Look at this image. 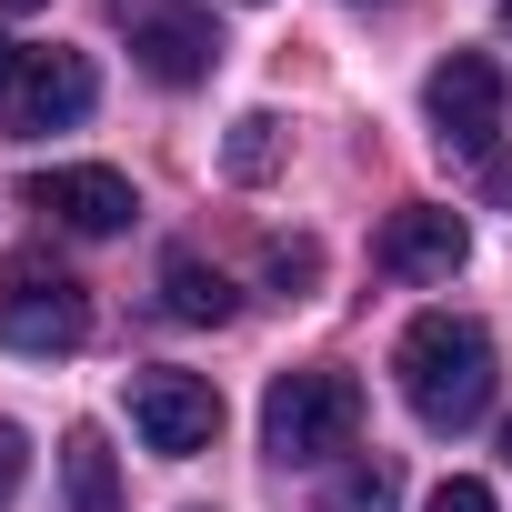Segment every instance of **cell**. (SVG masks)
Segmentation results:
<instances>
[{
    "label": "cell",
    "mask_w": 512,
    "mask_h": 512,
    "mask_svg": "<svg viewBox=\"0 0 512 512\" xmlns=\"http://www.w3.org/2000/svg\"><path fill=\"white\" fill-rule=\"evenodd\" d=\"M462 251H472V221L442 211V201H412V211L382 221V272H402V282H452Z\"/></svg>",
    "instance_id": "8"
},
{
    "label": "cell",
    "mask_w": 512,
    "mask_h": 512,
    "mask_svg": "<svg viewBox=\"0 0 512 512\" xmlns=\"http://www.w3.org/2000/svg\"><path fill=\"white\" fill-rule=\"evenodd\" d=\"M131 432H141L161 462H191V452L221 442V392H211L201 372L151 362V372H131Z\"/></svg>",
    "instance_id": "6"
},
{
    "label": "cell",
    "mask_w": 512,
    "mask_h": 512,
    "mask_svg": "<svg viewBox=\"0 0 512 512\" xmlns=\"http://www.w3.org/2000/svg\"><path fill=\"white\" fill-rule=\"evenodd\" d=\"M11 61H21V51H11V41H0V81H11Z\"/></svg>",
    "instance_id": "18"
},
{
    "label": "cell",
    "mask_w": 512,
    "mask_h": 512,
    "mask_svg": "<svg viewBox=\"0 0 512 512\" xmlns=\"http://www.w3.org/2000/svg\"><path fill=\"white\" fill-rule=\"evenodd\" d=\"M272 282H282V292H312V282H322V251H312V241H282V251H272Z\"/></svg>",
    "instance_id": "14"
},
{
    "label": "cell",
    "mask_w": 512,
    "mask_h": 512,
    "mask_svg": "<svg viewBox=\"0 0 512 512\" xmlns=\"http://www.w3.org/2000/svg\"><path fill=\"white\" fill-rule=\"evenodd\" d=\"M221 171H231V181H272V171H282V121H272V111H241L231 141H221Z\"/></svg>",
    "instance_id": "13"
},
{
    "label": "cell",
    "mask_w": 512,
    "mask_h": 512,
    "mask_svg": "<svg viewBox=\"0 0 512 512\" xmlns=\"http://www.w3.org/2000/svg\"><path fill=\"white\" fill-rule=\"evenodd\" d=\"M31 11H51V0H0V21H31Z\"/></svg>",
    "instance_id": "17"
},
{
    "label": "cell",
    "mask_w": 512,
    "mask_h": 512,
    "mask_svg": "<svg viewBox=\"0 0 512 512\" xmlns=\"http://www.w3.org/2000/svg\"><path fill=\"white\" fill-rule=\"evenodd\" d=\"M422 512H502V502H492V482H472V472H452V482H442V492H432Z\"/></svg>",
    "instance_id": "15"
},
{
    "label": "cell",
    "mask_w": 512,
    "mask_h": 512,
    "mask_svg": "<svg viewBox=\"0 0 512 512\" xmlns=\"http://www.w3.org/2000/svg\"><path fill=\"white\" fill-rule=\"evenodd\" d=\"M91 342V292L41 262V251H11L0 262V352H31V362H61Z\"/></svg>",
    "instance_id": "2"
},
{
    "label": "cell",
    "mask_w": 512,
    "mask_h": 512,
    "mask_svg": "<svg viewBox=\"0 0 512 512\" xmlns=\"http://www.w3.org/2000/svg\"><path fill=\"white\" fill-rule=\"evenodd\" d=\"M502 462H512V422H502Z\"/></svg>",
    "instance_id": "19"
},
{
    "label": "cell",
    "mask_w": 512,
    "mask_h": 512,
    "mask_svg": "<svg viewBox=\"0 0 512 512\" xmlns=\"http://www.w3.org/2000/svg\"><path fill=\"white\" fill-rule=\"evenodd\" d=\"M392 502H402V462H392V452L342 462V472H332V492H322V512H392Z\"/></svg>",
    "instance_id": "12"
},
{
    "label": "cell",
    "mask_w": 512,
    "mask_h": 512,
    "mask_svg": "<svg viewBox=\"0 0 512 512\" xmlns=\"http://www.w3.org/2000/svg\"><path fill=\"white\" fill-rule=\"evenodd\" d=\"M392 382L412 402L422 432H472L492 412V382H502V352L472 312H422L402 342H392Z\"/></svg>",
    "instance_id": "1"
},
{
    "label": "cell",
    "mask_w": 512,
    "mask_h": 512,
    "mask_svg": "<svg viewBox=\"0 0 512 512\" xmlns=\"http://www.w3.org/2000/svg\"><path fill=\"white\" fill-rule=\"evenodd\" d=\"M362 442V382L352 372H282L262 402V452L272 462H332Z\"/></svg>",
    "instance_id": "3"
},
{
    "label": "cell",
    "mask_w": 512,
    "mask_h": 512,
    "mask_svg": "<svg viewBox=\"0 0 512 512\" xmlns=\"http://www.w3.org/2000/svg\"><path fill=\"white\" fill-rule=\"evenodd\" d=\"M131 61H141L161 91H191V81H211L221 41H211V21H191V11H151V21H131Z\"/></svg>",
    "instance_id": "9"
},
{
    "label": "cell",
    "mask_w": 512,
    "mask_h": 512,
    "mask_svg": "<svg viewBox=\"0 0 512 512\" xmlns=\"http://www.w3.org/2000/svg\"><path fill=\"white\" fill-rule=\"evenodd\" d=\"M161 312L171 322H231V282L201 262V251H171L161 262Z\"/></svg>",
    "instance_id": "11"
},
{
    "label": "cell",
    "mask_w": 512,
    "mask_h": 512,
    "mask_svg": "<svg viewBox=\"0 0 512 512\" xmlns=\"http://www.w3.org/2000/svg\"><path fill=\"white\" fill-rule=\"evenodd\" d=\"M502 31H512V0H502Z\"/></svg>",
    "instance_id": "20"
},
{
    "label": "cell",
    "mask_w": 512,
    "mask_h": 512,
    "mask_svg": "<svg viewBox=\"0 0 512 512\" xmlns=\"http://www.w3.org/2000/svg\"><path fill=\"white\" fill-rule=\"evenodd\" d=\"M91 101H101V71H91V51H21L11 61V81H0V131L11 141H31V131H71V121H91Z\"/></svg>",
    "instance_id": "5"
},
{
    "label": "cell",
    "mask_w": 512,
    "mask_h": 512,
    "mask_svg": "<svg viewBox=\"0 0 512 512\" xmlns=\"http://www.w3.org/2000/svg\"><path fill=\"white\" fill-rule=\"evenodd\" d=\"M31 211H51L61 231H131V211H141V191L111 171V161H71V171H41L31 181Z\"/></svg>",
    "instance_id": "7"
},
{
    "label": "cell",
    "mask_w": 512,
    "mask_h": 512,
    "mask_svg": "<svg viewBox=\"0 0 512 512\" xmlns=\"http://www.w3.org/2000/svg\"><path fill=\"white\" fill-rule=\"evenodd\" d=\"M61 492H71V512H121V462L91 422L61 432Z\"/></svg>",
    "instance_id": "10"
},
{
    "label": "cell",
    "mask_w": 512,
    "mask_h": 512,
    "mask_svg": "<svg viewBox=\"0 0 512 512\" xmlns=\"http://www.w3.org/2000/svg\"><path fill=\"white\" fill-rule=\"evenodd\" d=\"M21 472H31V432H21V422H0V512H11Z\"/></svg>",
    "instance_id": "16"
},
{
    "label": "cell",
    "mask_w": 512,
    "mask_h": 512,
    "mask_svg": "<svg viewBox=\"0 0 512 512\" xmlns=\"http://www.w3.org/2000/svg\"><path fill=\"white\" fill-rule=\"evenodd\" d=\"M422 111H432V131H442V151H462V161H482L502 191H512V171L492 161V141H502V61L492 51H452L432 81H422Z\"/></svg>",
    "instance_id": "4"
}]
</instances>
